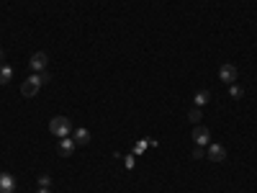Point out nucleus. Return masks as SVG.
<instances>
[{
  "label": "nucleus",
  "mask_w": 257,
  "mask_h": 193,
  "mask_svg": "<svg viewBox=\"0 0 257 193\" xmlns=\"http://www.w3.org/2000/svg\"><path fill=\"white\" fill-rule=\"evenodd\" d=\"M47 82H49V75H44V72H34V75L26 77L23 85H21L23 98H34V96L41 90V85H47Z\"/></svg>",
  "instance_id": "1"
},
{
  "label": "nucleus",
  "mask_w": 257,
  "mask_h": 193,
  "mask_svg": "<svg viewBox=\"0 0 257 193\" xmlns=\"http://www.w3.org/2000/svg\"><path fill=\"white\" fill-rule=\"evenodd\" d=\"M208 100H211V93H208V90H198V93L193 96V106L203 108V106L208 103Z\"/></svg>",
  "instance_id": "10"
},
{
  "label": "nucleus",
  "mask_w": 257,
  "mask_h": 193,
  "mask_svg": "<svg viewBox=\"0 0 257 193\" xmlns=\"http://www.w3.org/2000/svg\"><path fill=\"white\" fill-rule=\"evenodd\" d=\"M237 75H239V72H237V67L234 64H221V67H219V80L221 82H226V85H232V82H237Z\"/></svg>",
  "instance_id": "3"
},
{
  "label": "nucleus",
  "mask_w": 257,
  "mask_h": 193,
  "mask_svg": "<svg viewBox=\"0 0 257 193\" xmlns=\"http://www.w3.org/2000/svg\"><path fill=\"white\" fill-rule=\"evenodd\" d=\"M16 188V178L11 173H0V193H13Z\"/></svg>",
  "instance_id": "7"
},
{
  "label": "nucleus",
  "mask_w": 257,
  "mask_h": 193,
  "mask_svg": "<svg viewBox=\"0 0 257 193\" xmlns=\"http://www.w3.org/2000/svg\"><path fill=\"white\" fill-rule=\"evenodd\" d=\"M244 96V90L237 85V82H232V85H229V98H234V100H239Z\"/></svg>",
  "instance_id": "13"
},
{
  "label": "nucleus",
  "mask_w": 257,
  "mask_h": 193,
  "mask_svg": "<svg viewBox=\"0 0 257 193\" xmlns=\"http://www.w3.org/2000/svg\"><path fill=\"white\" fill-rule=\"evenodd\" d=\"M206 157H208L211 162H224V160H226V147H224V144H208Z\"/></svg>",
  "instance_id": "4"
},
{
  "label": "nucleus",
  "mask_w": 257,
  "mask_h": 193,
  "mask_svg": "<svg viewBox=\"0 0 257 193\" xmlns=\"http://www.w3.org/2000/svg\"><path fill=\"white\" fill-rule=\"evenodd\" d=\"M75 147H77V144H75V139H72V136H64V139L59 142V152L64 154V157H70V154L75 152Z\"/></svg>",
  "instance_id": "9"
},
{
  "label": "nucleus",
  "mask_w": 257,
  "mask_h": 193,
  "mask_svg": "<svg viewBox=\"0 0 257 193\" xmlns=\"http://www.w3.org/2000/svg\"><path fill=\"white\" fill-rule=\"evenodd\" d=\"M188 118H190V124H198L201 118H203V111H201L198 106H193L190 111H188Z\"/></svg>",
  "instance_id": "12"
},
{
  "label": "nucleus",
  "mask_w": 257,
  "mask_h": 193,
  "mask_svg": "<svg viewBox=\"0 0 257 193\" xmlns=\"http://www.w3.org/2000/svg\"><path fill=\"white\" fill-rule=\"evenodd\" d=\"M70 136H72V139H75V144H77V147H82V144H88V142H90V132H88L85 126L75 129V132H72Z\"/></svg>",
  "instance_id": "8"
},
{
  "label": "nucleus",
  "mask_w": 257,
  "mask_h": 193,
  "mask_svg": "<svg viewBox=\"0 0 257 193\" xmlns=\"http://www.w3.org/2000/svg\"><path fill=\"white\" fill-rule=\"evenodd\" d=\"M47 62H49L47 52H34L31 59H29V64H31L34 72H44V70H47Z\"/></svg>",
  "instance_id": "5"
},
{
  "label": "nucleus",
  "mask_w": 257,
  "mask_h": 193,
  "mask_svg": "<svg viewBox=\"0 0 257 193\" xmlns=\"http://www.w3.org/2000/svg\"><path fill=\"white\" fill-rule=\"evenodd\" d=\"M13 77V67L11 64H0V85H8Z\"/></svg>",
  "instance_id": "11"
},
{
  "label": "nucleus",
  "mask_w": 257,
  "mask_h": 193,
  "mask_svg": "<svg viewBox=\"0 0 257 193\" xmlns=\"http://www.w3.org/2000/svg\"><path fill=\"white\" fill-rule=\"evenodd\" d=\"M39 193H52L49 188H39Z\"/></svg>",
  "instance_id": "17"
},
{
  "label": "nucleus",
  "mask_w": 257,
  "mask_h": 193,
  "mask_svg": "<svg viewBox=\"0 0 257 193\" xmlns=\"http://www.w3.org/2000/svg\"><path fill=\"white\" fill-rule=\"evenodd\" d=\"M193 157H196V160L206 157V150H203V147H201V144H196V147H193Z\"/></svg>",
  "instance_id": "14"
},
{
  "label": "nucleus",
  "mask_w": 257,
  "mask_h": 193,
  "mask_svg": "<svg viewBox=\"0 0 257 193\" xmlns=\"http://www.w3.org/2000/svg\"><path fill=\"white\" fill-rule=\"evenodd\" d=\"M49 183H52L49 175H39V188H49Z\"/></svg>",
  "instance_id": "15"
},
{
  "label": "nucleus",
  "mask_w": 257,
  "mask_h": 193,
  "mask_svg": "<svg viewBox=\"0 0 257 193\" xmlns=\"http://www.w3.org/2000/svg\"><path fill=\"white\" fill-rule=\"evenodd\" d=\"M190 139L196 142V144H201V147H206V144L211 142V132H208L206 126H196V129H193V136H190Z\"/></svg>",
  "instance_id": "6"
},
{
  "label": "nucleus",
  "mask_w": 257,
  "mask_h": 193,
  "mask_svg": "<svg viewBox=\"0 0 257 193\" xmlns=\"http://www.w3.org/2000/svg\"><path fill=\"white\" fill-rule=\"evenodd\" d=\"M49 132L54 136H59V139H64V136L72 134V121H70L67 116H54L52 121H49Z\"/></svg>",
  "instance_id": "2"
},
{
  "label": "nucleus",
  "mask_w": 257,
  "mask_h": 193,
  "mask_svg": "<svg viewBox=\"0 0 257 193\" xmlns=\"http://www.w3.org/2000/svg\"><path fill=\"white\" fill-rule=\"evenodd\" d=\"M3 59H5V49L0 47V64H3Z\"/></svg>",
  "instance_id": "16"
}]
</instances>
